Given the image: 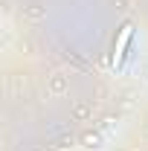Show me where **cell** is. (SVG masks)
Returning a JSON list of instances; mask_svg holds the SVG:
<instances>
[{"mask_svg": "<svg viewBox=\"0 0 148 151\" xmlns=\"http://www.w3.org/2000/svg\"><path fill=\"white\" fill-rule=\"evenodd\" d=\"M131 41H134V23H122V29H119V35H116V44H113V67L119 70L122 64H125V58H128V50H131Z\"/></svg>", "mask_w": 148, "mask_h": 151, "instance_id": "cell-1", "label": "cell"}, {"mask_svg": "<svg viewBox=\"0 0 148 151\" xmlns=\"http://www.w3.org/2000/svg\"><path fill=\"white\" fill-rule=\"evenodd\" d=\"M84 142H87V148H99V137L96 134H84Z\"/></svg>", "mask_w": 148, "mask_h": 151, "instance_id": "cell-2", "label": "cell"}]
</instances>
